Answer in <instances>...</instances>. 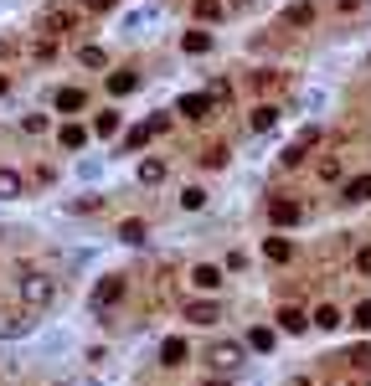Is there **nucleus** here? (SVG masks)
<instances>
[{
    "label": "nucleus",
    "mask_w": 371,
    "mask_h": 386,
    "mask_svg": "<svg viewBox=\"0 0 371 386\" xmlns=\"http://www.w3.org/2000/svg\"><path fill=\"white\" fill-rule=\"evenodd\" d=\"M304 325H310V319H304V309H294V304H284V309H278V330H289V335H299Z\"/></svg>",
    "instance_id": "nucleus-10"
},
{
    "label": "nucleus",
    "mask_w": 371,
    "mask_h": 386,
    "mask_svg": "<svg viewBox=\"0 0 371 386\" xmlns=\"http://www.w3.org/2000/svg\"><path fill=\"white\" fill-rule=\"evenodd\" d=\"M77 57H83V68H103V62H109V57H103L98 47H83V52H77Z\"/></svg>",
    "instance_id": "nucleus-28"
},
{
    "label": "nucleus",
    "mask_w": 371,
    "mask_h": 386,
    "mask_svg": "<svg viewBox=\"0 0 371 386\" xmlns=\"http://www.w3.org/2000/svg\"><path fill=\"white\" fill-rule=\"evenodd\" d=\"M346 361H351L356 371H361V376H371V350H366V345H356V350L346 355Z\"/></svg>",
    "instance_id": "nucleus-23"
},
{
    "label": "nucleus",
    "mask_w": 371,
    "mask_h": 386,
    "mask_svg": "<svg viewBox=\"0 0 371 386\" xmlns=\"http://www.w3.org/2000/svg\"><path fill=\"white\" fill-rule=\"evenodd\" d=\"M139 144H150V124H139V129H129V150H139Z\"/></svg>",
    "instance_id": "nucleus-30"
},
{
    "label": "nucleus",
    "mask_w": 371,
    "mask_h": 386,
    "mask_svg": "<svg viewBox=\"0 0 371 386\" xmlns=\"http://www.w3.org/2000/svg\"><path fill=\"white\" fill-rule=\"evenodd\" d=\"M52 52H57V47H52V36H47V42H36V47H31V57H36V62H47Z\"/></svg>",
    "instance_id": "nucleus-33"
},
{
    "label": "nucleus",
    "mask_w": 371,
    "mask_h": 386,
    "mask_svg": "<svg viewBox=\"0 0 371 386\" xmlns=\"http://www.w3.org/2000/svg\"><path fill=\"white\" fill-rule=\"evenodd\" d=\"M263 258L268 263H289L294 258V242H289V237H268V242H263Z\"/></svg>",
    "instance_id": "nucleus-9"
},
{
    "label": "nucleus",
    "mask_w": 371,
    "mask_h": 386,
    "mask_svg": "<svg viewBox=\"0 0 371 386\" xmlns=\"http://www.w3.org/2000/svg\"><path fill=\"white\" fill-rule=\"evenodd\" d=\"M181 47L191 52V57H202V52L211 47V36H206V31H186V42H181Z\"/></svg>",
    "instance_id": "nucleus-20"
},
{
    "label": "nucleus",
    "mask_w": 371,
    "mask_h": 386,
    "mask_svg": "<svg viewBox=\"0 0 371 386\" xmlns=\"http://www.w3.org/2000/svg\"><path fill=\"white\" fill-rule=\"evenodd\" d=\"M73 26H77V16H73L68 6H52V10H42V31H47V36H62V31H73Z\"/></svg>",
    "instance_id": "nucleus-4"
},
{
    "label": "nucleus",
    "mask_w": 371,
    "mask_h": 386,
    "mask_svg": "<svg viewBox=\"0 0 371 386\" xmlns=\"http://www.w3.org/2000/svg\"><path fill=\"white\" fill-rule=\"evenodd\" d=\"M6 88H10V83H6V77H0V98H6Z\"/></svg>",
    "instance_id": "nucleus-37"
},
{
    "label": "nucleus",
    "mask_w": 371,
    "mask_h": 386,
    "mask_svg": "<svg viewBox=\"0 0 371 386\" xmlns=\"http://www.w3.org/2000/svg\"><path fill=\"white\" fill-rule=\"evenodd\" d=\"M57 304V278H47V273H26L21 278V309L26 314H42Z\"/></svg>",
    "instance_id": "nucleus-1"
},
{
    "label": "nucleus",
    "mask_w": 371,
    "mask_h": 386,
    "mask_svg": "<svg viewBox=\"0 0 371 386\" xmlns=\"http://www.w3.org/2000/svg\"><path fill=\"white\" fill-rule=\"evenodd\" d=\"M191 284H196V288H217V284H222V268H211V263H202V268L191 273Z\"/></svg>",
    "instance_id": "nucleus-16"
},
{
    "label": "nucleus",
    "mask_w": 371,
    "mask_h": 386,
    "mask_svg": "<svg viewBox=\"0 0 371 386\" xmlns=\"http://www.w3.org/2000/svg\"><path fill=\"white\" fill-rule=\"evenodd\" d=\"M21 196V176L16 170H0V201H16Z\"/></svg>",
    "instance_id": "nucleus-17"
},
{
    "label": "nucleus",
    "mask_w": 371,
    "mask_h": 386,
    "mask_svg": "<svg viewBox=\"0 0 371 386\" xmlns=\"http://www.w3.org/2000/svg\"><path fill=\"white\" fill-rule=\"evenodd\" d=\"M31 319H36V314H26V309H21V314H6V319H0V335H6V340L26 335V325H31Z\"/></svg>",
    "instance_id": "nucleus-11"
},
{
    "label": "nucleus",
    "mask_w": 371,
    "mask_h": 386,
    "mask_svg": "<svg viewBox=\"0 0 371 386\" xmlns=\"http://www.w3.org/2000/svg\"><path fill=\"white\" fill-rule=\"evenodd\" d=\"M135 88H139L135 72H114V77H109V93H114V98H124V93H135Z\"/></svg>",
    "instance_id": "nucleus-15"
},
{
    "label": "nucleus",
    "mask_w": 371,
    "mask_h": 386,
    "mask_svg": "<svg viewBox=\"0 0 371 386\" xmlns=\"http://www.w3.org/2000/svg\"><path fill=\"white\" fill-rule=\"evenodd\" d=\"M346 201H371V176H356L346 185Z\"/></svg>",
    "instance_id": "nucleus-19"
},
{
    "label": "nucleus",
    "mask_w": 371,
    "mask_h": 386,
    "mask_svg": "<svg viewBox=\"0 0 371 386\" xmlns=\"http://www.w3.org/2000/svg\"><path fill=\"white\" fill-rule=\"evenodd\" d=\"M176 114H186V118H206V114H211V93H186V98L176 103Z\"/></svg>",
    "instance_id": "nucleus-6"
},
{
    "label": "nucleus",
    "mask_w": 371,
    "mask_h": 386,
    "mask_svg": "<svg viewBox=\"0 0 371 386\" xmlns=\"http://www.w3.org/2000/svg\"><path fill=\"white\" fill-rule=\"evenodd\" d=\"M315 325H320V330H335V325H340V309H335V304H320V309H315Z\"/></svg>",
    "instance_id": "nucleus-21"
},
{
    "label": "nucleus",
    "mask_w": 371,
    "mask_h": 386,
    "mask_svg": "<svg viewBox=\"0 0 371 386\" xmlns=\"http://www.w3.org/2000/svg\"><path fill=\"white\" fill-rule=\"evenodd\" d=\"M248 345H253V350H273V330H253Z\"/></svg>",
    "instance_id": "nucleus-26"
},
{
    "label": "nucleus",
    "mask_w": 371,
    "mask_h": 386,
    "mask_svg": "<svg viewBox=\"0 0 371 386\" xmlns=\"http://www.w3.org/2000/svg\"><path fill=\"white\" fill-rule=\"evenodd\" d=\"M139 180H144V185H160V180H165V160H144V165H139Z\"/></svg>",
    "instance_id": "nucleus-18"
},
{
    "label": "nucleus",
    "mask_w": 371,
    "mask_h": 386,
    "mask_svg": "<svg viewBox=\"0 0 371 386\" xmlns=\"http://www.w3.org/2000/svg\"><path fill=\"white\" fill-rule=\"evenodd\" d=\"M186 319H191V325H217V319H222V309H217V304H186Z\"/></svg>",
    "instance_id": "nucleus-8"
},
{
    "label": "nucleus",
    "mask_w": 371,
    "mask_h": 386,
    "mask_svg": "<svg viewBox=\"0 0 371 386\" xmlns=\"http://www.w3.org/2000/svg\"><path fill=\"white\" fill-rule=\"evenodd\" d=\"M356 268H361V273H371V247H361V252H356Z\"/></svg>",
    "instance_id": "nucleus-35"
},
{
    "label": "nucleus",
    "mask_w": 371,
    "mask_h": 386,
    "mask_svg": "<svg viewBox=\"0 0 371 386\" xmlns=\"http://www.w3.org/2000/svg\"><path fill=\"white\" fill-rule=\"evenodd\" d=\"M196 16H202V21H217L222 6H217V0H196Z\"/></svg>",
    "instance_id": "nucleus-27"
},
{
    "label": "nucleus",
    "mask_w": 371,
    "mask_h": 386,
    "mask_svg": "<svg viewBox=\"0 0 371 386\" xmlns=\"http://www.w3.org/2000/svg\"><path fill=\"white\" fill-rule=\"evenodd\" d=\"M273 118H278V109H273V103H258V109L248 114V124H253L258 134H263V129H273Z\"/></svg>",
    "instance_id": "nucleus-13"
},
{
    "label": "nucleus",
    "mask_w": 371,
    "mask_h": 386,
    "mask_svg": "<svg viewBox=\"0 0 371 386\" xmlns=\"http://www.w3.org/2000/svg\"><path fill=\"white\" fill-rule=\"evenodd\" d=\"M119 237H124V242H144V222H135V217H129L124 227H119Z\"/></svg>",
    "instance_id": "nucleus-24"
},
{
    "label": "nucleus",
    "mask_w": 371,
    "mask_h": 386,
    "mask_svg": "<svg viewBox=\"0 0 371 386\" xmlns=\"http://www.w3.org/2000/svg\"><path fill=\"white\" fill-rule=\"evenodd\" d=\"M21 129H26V134H47V114H26Z\"/></svg>",
    "instance_id": "nucleus-25"
},
{
    "label": "nucleus",
    "mask_w": 371,
    "mask_h": 386,
    "mask_svg": "<svg viewBox=\"0 0 371 386\" xmlns=\"http://www.w3.org/2000/svg\"><path fill=\"white\" fill-rule=\"evenodd\" d=\"M202 201H206V191H202V185H191V191H186V196H181V206H191V211H196V206H202Z\"/></svg>",
    "instance_id": "nucleus-31"
},
{
    "label": "nucleus",
    "mask_w": 371,
    "mask_h": 386,
    "mask_svg": "<svg viewBox=\"0 0 371 386\" xmlns=\"http://www.w3.org/2000/svg\"><path fill=\"white\" fill-rule=\"evenodd\" d=\"M206 361H211V371H237V366H243V345H237V340H217L206 350Z\"/></svg>",
    "instance_id": "nucleus-2"
},
{
    "label": "nucleus",
    "mask_w": 371,
    "mask_h": 386,
    "mask_svg": "<svg viewBox=\"0 0 371 386\" xmlns=\"http://www.w3.org/2000/svg\"><path fill=\"white\" fill-rule=\"evenodd\" d=\"M351 325H361V330H371V304H361V309H356V319Z\"/></svg>",
    "instance_id": "nucleus-34"
},
{
    "label": "nucleus",
    "mask_w": 371,
    "mask_h": 386,
    "mask_svg": "<svg viewBox=\"0 0 371 386\" xmlns=\"http://www.w3.org/2000/svg\"><path fill=\"white\" fill-rule=\"evenodd\" d=\"M124 288H129L124 278H119V273H109V278H103L98 288H93V309L103 314V309H109V304H119V299H124Z\"/></svg>",
    "instance_id": "nucleus-3"
},
{
    "label": "nucleus",
    "mask_w": 371,
    "mask_h": 386,
    "mask_svg": "<svg viewBox=\"0 0 371 386\" xmlns=\"http://www.w3.org/2000/svg\"><path fill=\"white\" fill-rule=\"evenodd\" d=\"M160 366H186V340H165L160 345Z\"/></svg>",
    "instance_id": "nucleus-14"
},
{
    "label": "nucleus",
    "mask_w": 371,
    "mask_h": 386,
    "mask_svg": "<svg viewBox=\"0 0 371 386\" xmlns=\"http://www.w3.org/2000/svg\"><path fill=\"white\" fill-rule=\"evenodd\" d=\"M16 52H21L16 36H0V62H6V57H16Z\"/></svg>",
    "instance_id": "nucleus-32"
},
{
    "label": "nucleus",
    "mask_w": 371,
    "mask_h": 386,
    "mask_svg": "<svg viewBox=\"0 0 371 386\" xmlns=\"http://www.w3.org/2000/svg\"><path fill=\"white\" fill-rule=\"evenodd\" d=\"M93 134H103V139L119 134V114H98V118H93Z\"/></svg>",
    "instance_id": "nucleus-22"
},
{
    "label": "nucleus",
    "mask_w": 371,
    "mask_h": 386,
    "mask_svg": "<svg viewBox=\"0 0 371 386\" xmlns=\"http://www.w3.org/2000/svg\"><path fill=\"white\" fill-rule=\"evenodd\" d=\"M206 386H227V381H206Z\"/></svg>",
    "instance_id": "nucleus-38"
},
{
    "label": "nucleus",
    "mask_w": 371,
    "mask_h": 386,
    "mask_svg": "<svg viewBox=\"0 0 371 386\" xmlns=\"http://www.w3.org/2000/svg\"><path fill=\"white\" fill-rule=\"evenodd\" d=\"M202 160H206V165H211V170H222V165H227V150H222V144H211V150H206Z\"/></svg>",
    "instance_id": "nucleus-29"
},
{
    "label": "nucleus",
    "mask_w": 371,
    "mask_h": 386,
    "mask_svg": "<svg viewBox=\"0 0 371 386\" xmlns=\"http://www.w3.org/2000/svg\"><path fill=\"white\" fill-rule=\"evenodd\" d=\"M83 6H88V10H109L114 0H83Z\"/></svg>",
    "instance_id": "nucleus-36"
},
{
    "label": "nucleus",
    "mask_w": 371,
    "mask_h": 386,
    "mask_svg": "<svg viewBox=\"0 0 371 386\" xmlns=\"http://www.w3.org/2000/svg\"><path fill=\"white\" fill-rule=\"evenodd\" d=\"M57 144H62V150H83V144H88V129H83V124H62Z\"/></svg>",
    "instance_id": "nucleus-12"
},
{
    "label": "nucleus",
    "mask_w": 371,
    "mask_h": 386,
    "mask_svg": "<svg viewBox=\"0 0 371 386\" xmlns=\"http://www.w3.org/2000/svg\"><path fill=\"white\" fill-rule=\"evenodd\" d=\"M268 217H273V227H294V222H299V201L273 196V201H268Z\"/></svg>",
    "instance_id": "nucleus-5"
},
{
    "label": "nucleus",
    "mask_w": 371,
    "mask_h": 386,
    "mask_svg": "<svg viewBox=\"0 0 371 386\" xmlns=\"http://www.w3.org/2000/svg\"><path fill=\"white\" fill-rule=\"evenodd\" d=\"M57 114H77V109H88V93L83 88H57Z\"/></svg>",
    "instance_id": "nucleus-7"
}]
</instances>
